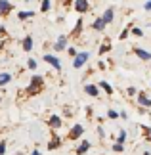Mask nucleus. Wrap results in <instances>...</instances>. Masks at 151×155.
Segmentation results:
<instances>
[{"mask_svg":"<svg viewBox=\"0 0 151 155\" xmlns=\"http://www.w3.org/2000/svg\"><path fill=\"white\" fill-rule=\"evenodd\" d=\"M143 155H151V153H149V151H143Z\"/></svg>","mask_w":151,"mask_h":155,"instance_id":"obj_36","label":"nucleus"},{"mask_svg":"<svg viewBox=\"0 0 151 155\" xmlns=\"http://www.w3.org/2000/svg\"><path fill=\"white\" fill-rule=\"evenodd\" d=\"M138 102H140L143 107H151V98L147 96V94H143V92L138 94Z\"/></svg>","mask_w":151,"mask_h":155,"instance_id":"obj_9","label":"nucleus"},{"mask_svg":"<svg viewBox=\"0 0 151 155\" xmlns=\"http://www.w3.org/2000/svg\"><path fill=\"white\" fill-rule=\"evenodd\" d=\"M124 140H126V132H124V130H120V132H119V142L123 144Z\"/></svg>","mask_w":151,"mask_h":155,"instance_id":"obj_27","label":"nucleus"},{"mask_svg":"<svg viewBox=\"0 0 151 155\" xmlns=\"http://www.w3.org/2000/svg\"><path fill=\"white\" fill-rule=\"evenodd\" d=\"M50 0H42V4H40V12H48L50 10Z\"/></svg>","mask_w":151,"mask_h":155,"instance_id":"obj_22","label":"nucleus"},{"mask_svg":"<svg viewBox=\"0 0 151 155\" xmlns=\"http://www.w3.org/2000/svg\"><path fill=\"white\" fill-rule=\"evenodd\" d=\"M27 67L29 69H37V59H29V61H27Z\"/></svg>","mask_w":151,"mask_h":155,"instance_id":"obj_25","label":"nucleus"},{"mask_svg":"<svg viewBox=\"0 0 151 155\" xmlns=\"http://www.w3.org/2000/svg\"><path fill=\"white\" fill-rule=\"evenodd\" d=\"M101 17H103V21H105V23H111V21H113V17H115L113 8H107V10L103 12V15H101Z\"/></svg>","mask_w":151,"mask_h":155,"instance_id":"obj_14","label":"nucleus"},{"mask_svg":"<svg viewBox=\"0 0 151 155\" xmlns=\"http://www.w3.org/2000/svg\"><path fill=\"white\" fill-rule=\"evenodd\" d=\"M44 61H48L54 69H57V71L61 69V63H59V59H57L56 56H50V54H46V56H44Z\"/></svg>","mask_w":151,"mask_h":155,"instance_id":"obj_6","label":"nucleus"},{"mask_svg":"<svg viewBox=\"0 0 151 155\" xmlns=\"http://www.w3.org/2000/svg\"><path fill=\"white\" fill-rule=\"evenodd\" d=\"M59 146H61V140H59L57 136H54V140L48 144V150H56V147H59Z\"/></svg>","mask_w":151,"mask_h":155,"instance_id":"obj_18","label":"nucleus"},{"mask_svg":"<svg viewBox=\"0 0 151 155\" xmlns=\"http://www.w3.org/2000/svg\"><path fill=\"white\" fill-rule=\"evenodd\" d=\"M6 153V142L2 140V142H0V155H4Z\"/></svg>","mask_w":151,"mask_h":155,"instance_id":"obj_28","label":"nucleus"},{"mask_svg":"<svg viewBox=\"0 0 151 155\" xmlns=\"http://www.w3.org/2000/svg\"><path fill=\"white\" fill-rule=\"evenodd\" d=\"M113 151L115 153H123L124 151V146L120 144V142H117V144H113Z\"/></svg>","mask_w":151,"mask_h":155,"instance_id":"obj_20","label":"nucleus"},{"mask_svg":"<svg viewBox=\"0 0 151 155\" xmlns=\"http://www.w3.org/2000/svg\"><path fill=\"white\" fill-rule=\"evenodd\" d=\"M111 50V46H109V42H105L103 46H101V48H100V54H105V52H109Z\"/></svg>","mask_w":151,"mask_h":155,"instance_id":"obj_24","label":"nucleus"},{"mask_svg":"<svg viewBox=\"0 0 151 155\" xmlns=\"http://www.w3.org/2000/svg\"><path fill=\"white\" fill-rule=\"evenodd\" d=\"M10 81H11V75H10V73H0V86L8 84Z\"/></svg>","mask_w":151,"mask_h":155,"instance_id":"obj_17","label":"nucleus"},{"mask_svg":"<svg viewBox=\"0 0 151 155\" xmlns=\"http://www.w3.org/2000/svg\"><path fill=\"white\" fill-rule=\"evenodd\" d=\"M67 52H69V56H77V54H78V52H77V50H75V48H69V50H67Z\"/></svg>","mask_w":151,"mask_h":155,"instance_id":"obj_32","label":"nucleus"},{"mask_svg":"<svg viewBox=\"0 0 151 155\" xmlns=\"http://www.w3.org/2000/svg\"><path fill=\"white\" fill-rule=\"evenodd\" d=\"M107 117H109V119H117V117H119V113H117V111H113V109H109V111H107Z\"/></svg>","mask_w":151,"mask_h":155,"instance_id":"obj_26","label":"nucleus"},{"mask_svg":"<svg viewBox=\"0 0 151 155\" xmlns=\"http://www.w3.org/2000/svg\"><path fill=\"white\" fill-rule=\"evenodd\" d=\"M33 15H34V12H19V14H17L19 21H25V19H29V17H33Z\"/></svg>","mask_w":151,"mask_h":155,"instance_id":"obj_19","label":"nucleus"},{"mask_svg":"<svg viewBox=\"0 0 151 155\" xmlns=\"http://www.w3.org/2000/svg\"><path fill=\"white\" fill-rule=\"evenodd\" d=\"M23 50H25V52H31L33 50V38L31 37H25V38H23Z\"/></svg>","mask_w":151,"mask_h":155,"instance_id":"obj_15","label":"nucleus"},{"mask_svg":"<svg viewBox=\"0 0 151 155\" xmlns=\"http://www.w3.org/2000/svg\"><path fill=\"white\" fill-rule=\"evenodd\" d=\"M130 31H132V35H136V37H142V35H143V31L140 27H134V29H130Z\"/></svg>","mask_w":151,"mask_h":155,"instance_id":"obj_23","label":"nucleus"},{"mask_svg":"<svg viewBox=\"0 0 151 155\" xmlns=\"http://www.w3.org/2000/svg\"><path fill=\"white\" fill-rule=\"evenodd\" d=\"M11 10H14V6L10 0H0V15H8Z\"/></svg>","mask_w":151,"mask_h":155,"instance_id":"obj_5","label":"nucleus"},{"mask_svg":"<svg viewBox=\"0 0 151 155\" xmlns=\"http://www.w3.org/2000/svg\"><path fill=\"white\" fill-rule=\"evenodd\" d=\"M98 134H100V136H101V138H105V130H103V128H101V127H100V128H98Z\"/></svg>","mask_w":151,"mask_h":155,"instance_id":"obj_31","label":"nucleus"},{"mask_svg":"<svg viewBox=\"0 0 151 155\" xmlns=\"http://www.w3.org/2000/svg\"><path fill=\"white\" fill-rule=\"evenodd\" d=\"M107 23L103 21V17H98L94 23H92V27H94V31H98V33H103V29H105Z\"/></svg>","mask_w":151,"mask_h":155,"instance_id":"obj_8","label":"nucleus"},{"mask_svg":"<svg viewBox=\"0 0 151 155\" xmlns=\"http://www.w3.org/2000/svg\"><path fill=\"white\" fill-rule=\"evenodd\" d=\"M90 146H92V144H90L88 140H82V144L77 147V155H84V153L90 150Z\"/></svg>","mask_w":151,"mask_h":155,"instance_id":"obj_11","label":"nucleus"},{"mask_svg":"<svg viewBox=\"0 0 151 155\" xmlns=\"http://www.w3.org/2000/svg\"><path fill=\"white\" fill-rule=\"evenodd\" d=\"M48 124H50V128H59L61 127V119H59L57 115H52L50 121H48Z\"/></svg>","mask_w":151,"mask_h":155,"instance_id":"obj_13","label":"nucleus"},{"mask_svg":"<svg viewBox=\"0 0 151 155\" xmlns=\"http://www.w3.org/2000/svg\"><path fill=\"white\" fill-rule=\"evenodd\" d=\"M31 155H40V151H37V150H34V151H33Z\"/></svg>","mask_w":151,"mask_h":155,"instance_id":"obj_34","label":"nucleus"},{"mask_svg":"<svg viewBox=\"0 0 151 155\" xmlns=\"http://www.w3.org/2000/svg\"><path fill=\"white\" fill-rule=\"evenodd\" d=\"M25 2H34V0H25Z\"/></svg>","mask_w":151,"mask_h":155,"instance_id":"obj_38","label":"nucleus"},{"mask_svg":"<svg viewBox=\"0 0 151 155\" xmlns=\"http://www.w3.org/2000/svg\"><path fill=\"white\" fill-rule=\"evenodd\" d=\"M61 2H63V4H71V0H61Z\"/></svg>","mask_w":151,"mask_h":155,"instance_id":"obj_35","label":"nucleus"},{"mask_svg":"<svg viewBox=\"0 0 151 155\" xmlns=\"http://www.w3.org/2000/svg\"><path fill=\"white\" fill-rule=\"evenodd\" d=\"M84 92L88 94V96H92V98H98V86H94V84H86L84 86Z\"/></svg>","mask_w":151,"mask_h":155,"instance_id":"obj_12","label":"nucleus"},{"mask_svg":"<svg viewBox=\"0 0 151 155\" xmlns=\"http://www.w3.org/2000/svg\"><path fill=\"white\" fill-rule=\"evenodd\" d=\"M80 31H82V19H78V21H77V25H75V31H73V35L77 37V35H80Z\"/></svg>","mask_w":151,"mask_h":155,"instance_id":"obj_21","label":"nucleus"},{"mask_svg":"<svg viewBox=\"0 0 151 155\" xmlns=\"http://www.w3.org/2000/svg\"><path fill=\"white\" fill-rule=\"evenodd\" d=\"M134 54H136V56L140 58V59H143V61H149V59H151V52H146V50L138 48V46L134 48Z\"/></svg>","mask_w":151,"mask_h":155,"instance_id":"obj_7","label":"nucleus"},{"mask_svg":"<svg viewBox=\"0 0 151 155\" xmlns=\"http://www.w3.org/2000/svg\"><path fill=\"white\" fill-rule=\"evenodd\" d=\"M126 92H128V94H130V96H134V94H136L138 90H136V88H134V86H130V88H128V90H126Z\"/></svg>","mask_w":151,"mask_h":155,"instance_id":"obj_30","label":"nucleus"},{"mask_svg":"<svg viewBox=\"0 0 151 155\" xmlns=\"http://www.w3.org/2000/svg\"><path fill=\"white\" fill-rule=\"evenodd\" d=\"M82 134H84V127L82 124H75V127L71 128V132H69V140H78Z\"/></svg>","mask_w":151,"mask_h":155,"instance_id":"obj_4","label":"nucleus"},{"mask_svg":"<svg viewBox=\"0 0 151 155\" xmlns=\"http://www.w3.org/2000/svg\"><path fill=\"white\" fill-rule=\"evenodd\" d=\"M128 31H130V29H126V31H123V33H120V37H119V38H120V40H124L126 37H128Z\"/></svg>","mask_w":151,"mask_h":155,"instance_id":"obj_29","label":"nucleus"},{"mask_svg":"<svg viewBox=\"0 0 151 155\" xmlns=\"http://www.w3.org/2000/svg\"><path fill=\"white\" fill-rule=\"evenodd\" d=\"M100 88H103L107 96H111V94H113V88H111V84H109V82H105V81H101V82H100Z\"/></svg>","mask_w":151,"mask_h":155,"instance_id":"obj_16","label":"nucleus"},{"mask_svg":"<svg viewBox=\"0 0 151 155\" xmlns=\"http://www.w3.org/2000/svg\"><path fill=\"white\" fill-rule=\"evenodd\" d=\"M42 86H44V81H42V77L40 75H34L33 79H31V84L27 86V94L29 96H33V94H38L42 90Z\"/></svg>","mask_w":151,"mask_h":155,"instance_id":"obj_1","label":"nucleus"},{"mask_svg":"<svg viewBox=\"0 0 151 155\" xmlns=\"http://www.w3.org/2000/svg\"><path fill=\"white\" fill-rule=\"evenodd\" d=\"M143 8H146V10H151V0H149V2H146V6H143Z\"/></svg>","mask_w":151,"mask_h":155,"instance_id":"obj_33","label":"nucleus"},{"mask_svg":"<svg viewBox=\"0 0 151 155\" xmlns=\"http://www.w3.org/2000/svg\"><path fill=\"white\" fill-rule=\"evenodd\" d=\"M65 46H67V37H59L56 40V44H54V50H65Z\"/></svg>","mask_w":151,"mask_h":155,"instance_id":"obj_10","label":"nucleus"},{"mask_svg":"<svg viewBox=\"0 0 151 155\" xmlns=\"http://www.w3.org/2000/svg\"><path fill=\"white\" fill-rule=\"evenodd\" d=\"M147 140H149V142H151V134H149V136H147Z\"/></svg>","mask_w":151,"mask_h":155,"instance_id":"obj_37","label":"nucleus"},{"mask_svg":"<svg viewBox=\"0 0 151 155\" xmlns=\"http://www.w3.org/2000/svg\"><path fill=\"white\" fill-rule=\"evenodd\" d=\"M88 58H90V52H80V54H77V56H75V61H73V67H75V69H80L82 65L88 61Z\"/></svg>","mask_w":151,"mask_h":155,"instance_id":"obj_2","label":"nucleus"},{"mask_svg":"<svg viewBox=\"0 0 151 155\" xmlns=\"http://www.w3.org/2000/svg\"><path fill=\"white\" fill-rule=\"evenodd\" d=\"M73 8L78 12V14H86V12L90 10V2H88V0H75Z\"/></svg>","mask_w":151,"mask_h":155,"instance_id":"obj_3","label":"nucleus"}]
</instances>
